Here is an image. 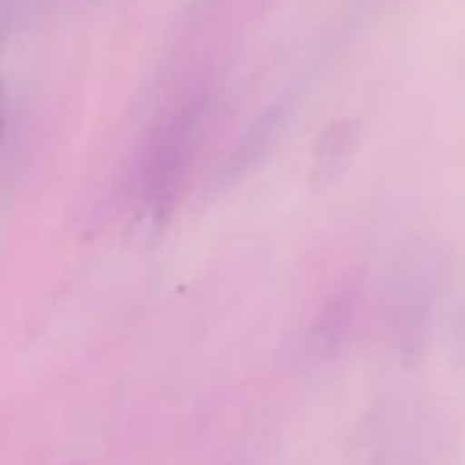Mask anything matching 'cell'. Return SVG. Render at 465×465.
I'll return each instance as SVG.
<instances>
[{
  "label": "cell",
  "mask_w": 465,
  "mask_h": 465,
  "mask_svg": "<svg viewBox=\"0 0 465 465\" xmlns=\"http://www.w3.org/2000/svg\"><path fill=\"white\" fill-rule=\"evenodd\" d=\"M357 316V286L339 289L318 312L307 336V354L313 361H327L339 354Z\"/></svg>",
  "instance_id": "6da1fadb"
},
{
  "label": "cell",
  "mask_w": 465,
  "mask_h": 465,
  "mask_svg": "<svg viewBox=\"0 0 465 465\" xmlns=\"http://www.w3.org/2000/svg\"><path fill=\"white\" fill-rule=\"evenodd\" d=\"M191 145H193V118L191 114H184L168 125L153 157L148 186L154 200L162 203L173 193L177 180L184 173L186 162H189Z\"/></svg>",
  "instance_id": "7a4b0ae2"
},
{
  "label": "cell",
  "mask_w": 465,
  "mask_h": 465,
  "mask_svg": "<svg viewBox=\"0 0 465 465\" xmlns=\"http://www.w3.org/2000/svg\"><path fill=\"white\" fill-rule=\"evenodd\" d=\"M359 143V125L354 121H336L321 132L316 143V180L331 182L343 173Z\"/></svg>",
  "instance_id": "3957f363"
},
{
  "label": "cell",
  "mask_w": 465,
  "mask_h": 465,
  "mask_svg": "<svg viewBox=\"0 0 465 465\" xmlns=\"http://www.w3.org/2000/svg\"><path fill=\"white\" fill-rule=\"evenodd\" d=\"M452 348H454V359H457L459 366H465V312L459 316L457 325H454Z\"/></svg>",
  "instance_id": "277c9868"
},
{
  "label": "cell",
  "mask_w": 465,
  "mask_h": 465,
  "mask_svg": "<svg viewBox=\"0 0 465 465\" xmlns=\"http://www.w3.org/2000/svg\"><path fill=\"white\" fill-rule=\"evenodd\" d=\"M7 114H9V95H7V84L0 77V148H3L5 130H7Z\"/></svg>",
  "instance_id": "5b68a950"
},
{
  "label": "cell",
  "mask_w": 465,
  "mask_h": 465,
  "mask_svg": "<svg viewBox=\"0 0 465 465\" xmlns=\"http://www.w3.org/2000/svg\"><path fill=\"white\" fill-rule=\"evenodd\" d=\"M68 465H82V463H68Z\"/></svg>",
  "instance_id": "8992f818"
}]
</instances>
